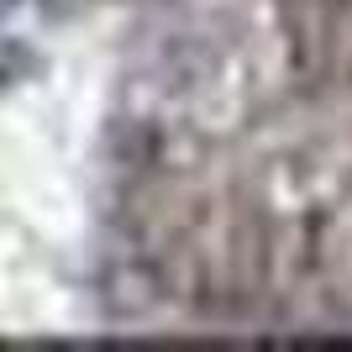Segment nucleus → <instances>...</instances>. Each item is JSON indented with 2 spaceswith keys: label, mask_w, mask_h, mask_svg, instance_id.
<instances>
[{
  "label": "nucleus",
  "mask_w": 352,
  "mask_h": 352,
  "mask_svg": "<svg viewBox=\"0 0 352 352\" xmlns=\"http://www.w3.org/2000/svg\"><path fill=\"white\" fill-rule=\"evenodd\" d=\"M284 37L310 79L352 74V0H279Z\"/></svg>",
  "instance_id": "1"
}]
</instances>
